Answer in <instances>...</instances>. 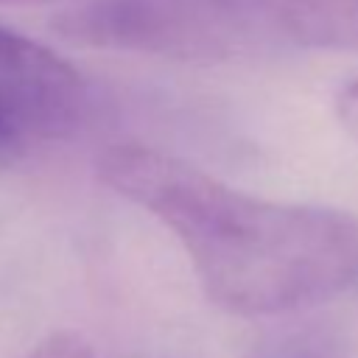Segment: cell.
<instances>
[{
  "instance_id": "2",
  "label": "cell",
  "mask_w": 358,
  "mask_h": 358,
  "mask_svg": "<svg viewBox=\"0 0 358 358\" xmlns=\"http://www.w3.org/2000/svg\"><path fill=\"white\" fill-rule=\"evenodd\" d=\"M81 73L48 45L0 28V131L22 148L70 134L87 112Z\"/></svg>"
},
{
  "instance_id": "5",
  "label": "cell",
  "mask_w": 358,
  "mask_h": 358,
  "mask_svg": "<svg viewBox=\"0 0 358 358\" xmlns=\"http://www.w3.org/2000/svg\"><path fill=\"white\" fill-rule=\"evenodd\" d=\"M53 0H0L3 8H28V6H48Z\"/></svg>"
},
{
  "instance_id": "1",
  "label": "cell",
  "mask_w": 358,
  "mask_h": 358,
  "mask_svg": "<svg viewBox=\"0 0 358 358\" xmlns=\"http://www.w3.org/2000/svg\"><path fill=\"white\" fill-rule=\"evenodd\" d=\"M98 176L179 241L204 294L229 313L305 310L358 280V218L344 210L252 196L140 143L109 145Z\"/></svg>"
},
{
  "instance_id": "6",
  "label": "cell",
  "mask_w": 358,
  "mask_h": 358,
  "mask_svg": "<svg viewBox=\"0 0 358 358\" xmlns=\"http://www.w3.org/2000/svg\"><path fill=\"white\" fill-rule=\"evenodd\" d=\"M14 151H17V148H14V145H11V143L3 137V131H0V162H3V159H8Z\"/></svg>"
},
{
  "instance_id": "4",
  "label": "cell",
  "mask_w": 358,
  "mask_h": 358,
  "mask_svg": "<svg viewBox=\"0 0 358 358\" xmlns=\"http://www.w3.org/2000/svg\"><path fill=\"white\" fill-rule=\"evenodd\" d=\"M336 109H338L341 123L358 137V78L350 81V84L338 92V98H336Z\"/></svg>"
},
{
  "instance_id": "3",
  "label": "cell",
  "mask_w": 358,
  "mask_h": 358,
  "mask_svg": "<svg viewBox=\"0 0 358 358\" xmlns=\"http://www.w3.org/2000/svg\"><path fill=\"white\" fill-rule=\"evenodd\" d=\"M25 358H95V352L78 333L62 330L39 341Z\"/></svg>"
}]
</instances>
